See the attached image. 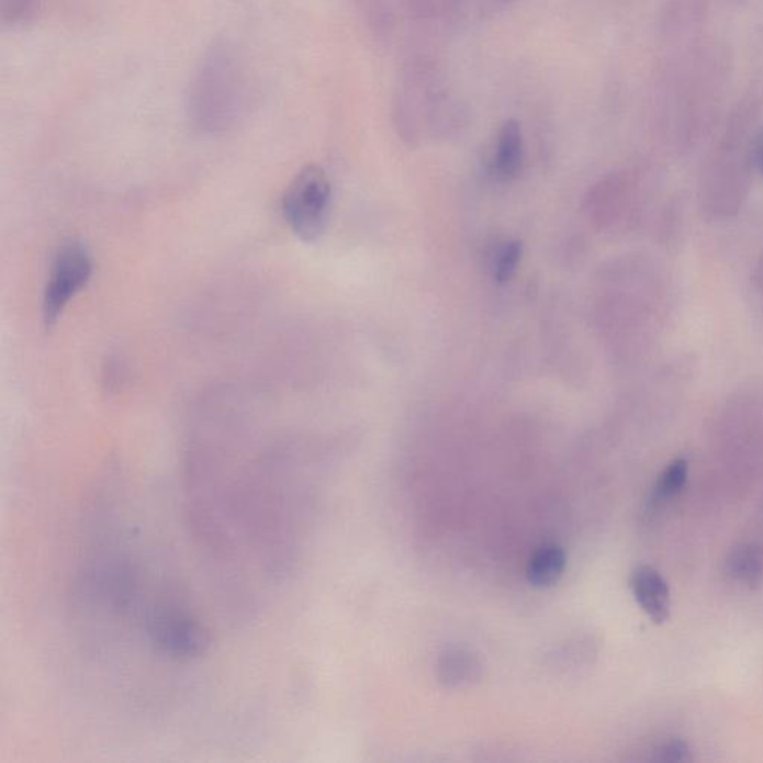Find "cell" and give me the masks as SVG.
Masks as SVG:
<instances>
[{
    "label": "cell",
    "mask_w": 763,
    "mask_h": 763,
    "mask_svg": "<svg viewBox=\"0 0 763 763\" xmlns=\"http://www.w3.org/2000/svg\"><path fill=\"white\" fill-rule=\"evenodd\" d=\"M246 75L235 48L216 43L194 70L187 93V108L194 126L220 133L235 126L245 110Z\"/></svg>",
    "instance_id": "6da1fadb"
},
{
    "label": "cell",
    "mask_w": 763,
    "mask_h": 763,
    "mask_svg": "<svg viewBox=\"0 0 763 763\" xmlns=\"http://www.w3.org/2000/svg\"><path fill=\"white\" fill-rule=\"evenodd\" d=\"M139 628L153 652L170 661H193L211 646L210 629L173 587L157 592L142 615Z\"/></svg>",
    "instance_id": "7a4b0ae2"
},
{
    "label": "cell",
    "mask_w": 763,
    "mask_h": 763,
    "mask_svg": "<svg viewBox=\"0 0 763 763\" xmlns=\"http://www.w3.org/2000/svg\"><path fill=\"white\" fill-rule=\"evenodd\" d=\"M332 198V183L319 166L308 165L295 175L282 198L283 218L295 236L315 242L324 235Z\"/></svg>",
    "instance_id": "3957f363"
},
{
    "label": "cell",
    "mask_w": 763,
    "mask_h": 763,
    "mask_svg": "<svg viewBox=\"0 0 763 763\" xmlns=\"http://www.w3.org/2000/svg\"><path fill=\"white\" fill-rule=\"evenodd\" d=\"M93 274V258L82 242L69 240L57 249L44 288L43 318L53 327L70 300L87 287Z\"/></svg>",
    "instance_id": "277c9868"
},
{
    "label": "cell",
    "mask_w": 763,
    "mask_h": 763,
    "mask_svg": "<svg viewBox=\"0 0 763 763\" xmlns=\"http://www.w3.org/2000/svg\"><path fill=\"white\" fill-rule=\"evenodd\" d=\"M633 598L653 624L670 619L671 592L669 583L650 565H640L631 575Z\"/></svg>",
    "instance_id": "5b68a950"
},
{
    "label": "cell",
    "mask_w": 763,
    "mask_h": 763,
    "mask_svg": "<svg viewBox=\"0 0 763 763\" xmlns=\"http://www.w3.org/2000/svg\"><path fill=\"white\" fill-rule=\"evenodd\" d=\"M524 135L518 121H506L495 142L492 169L502 181L518 177L524 165Z\"/></svg>",
    "instance_id": "8992f818"
},
{
    "label": "cell",
    "mask_w": 763,
    "mask_h": 763,
    "mask_svg": "<svg viewBox=\"0 0 763 763\" xmlns=\"http://www.w3.org/2000/svg\"><path fill=\"white\" fill-rule=\"evenodd\" d=\"M566 554L561 546L553 543L541 545L534 550L527 565L529 585L546 590L557 585L564 575Z\"/></svg>",
    "instance_id": "52a82bcc"
},
{
    "label": "cell",
    "mask_w": 763,
    "mask_h": 763,
    "mask_svg": "<svg viewBox=\"0 0 763 763\" xmlns=\"http://www.w3.org/2000/svg\"><path fill=\"white\" fill-rule=\"evenodd\" d=\"M727 570L742 585L754 587L763 577V557L754 545H740L728 554Z\"/></svg>",
    "instance_id": "ba28073f"
},
{
    "label": "cell",
    "mask_w": 763,
    "mask_h": 763,
    "mask_svg": "<svg viewBox=\"0 0 763 763\" xmlns=\"http://www.w3.org/2000/svg\"><path fill=\"white\" fill-rule=\"evenodd\" d=\"M440 671L446 685L461 686L462 683H470V680L474 678L478 664L470 654L456 650L446 654L441 661Z\"/></svg>",
    "instance_id": "9c48e42d"
},
{
    "label": "cell",
    "mask_w": 763,
    "mask_h": 763,
    "mask_svg": "<svg viewBox=\"0 0 763 763\" xmlns=\"http://www.w3.org/2000/svg\"><path fill=\"white\" fill-rule=\"evenodd\" d=\"M689 473V464L683 458L674 460L659 476L657 486H654V497L658 500L670 498L678 494L683 490Z\"/></svg>",
    "instance_id": "30bf717a"
},
{
    "label": "cell",
    "mask_w": 763,
    "mask_h": 763,
    "mask_svg": "<svg viewBox=\"0 0 763 763\" xmlns=\"http://www.w3.org/2000/svg\"><path fill=\"white\" fill-rule=\"evenodd\" d=\"M523 253L524 246L519 240L508 242L503 246L502 251L498 253L497 262H495V281L507 283L515 277Z\"/></svg>",
    "instance_id": "8fae6325"
},
{
    "label": "cell",
    "mask_w": 763,
    "mask_h": 763,
    "mask_svg": "<svg viewBox=\"0 0 763 763\" xmlns=\"http://www.w3.org/2000/svg\"><path fill=\"white\" fill-rule=\"evenodd\" d=\"M40 0H2V20L5 23L26 22L35 14Z\"/></svg>",
    "instance_id": "7c38bea8"
},
{
    "label": "cell",
    "mask_w": 763,
    "mask_h": 763,
    "mask_svg": "<svg viewBox=\"0 0 763 763\" xmlns=\"http://www.w3.org/2000/svg\"><path fill=\"white\" fill-rule=\"evenodd\" d=\"M654 759L661 762L678 763L691 762L694 758H692V750L685 741L674 740L662 744L661 748L654 752Z\"/></svg>",
    "instance_id": "4fadbf2b"
},
{
    "label": "cell",
    "mask_w": 763,
    "mask_h": 763,
    "mask_svg": "<svg viewBox=\"0 0 763 763\" xmlns=\"http://www.w3.org/2000/svg\"><path fill=\"white\" fill-rule=\"evenodd\" d=\"M753 158L763 173V132L756 137V141H754Z\"/></svg>",
    "instance_id": "5bb4252c"
}]
</instances>
